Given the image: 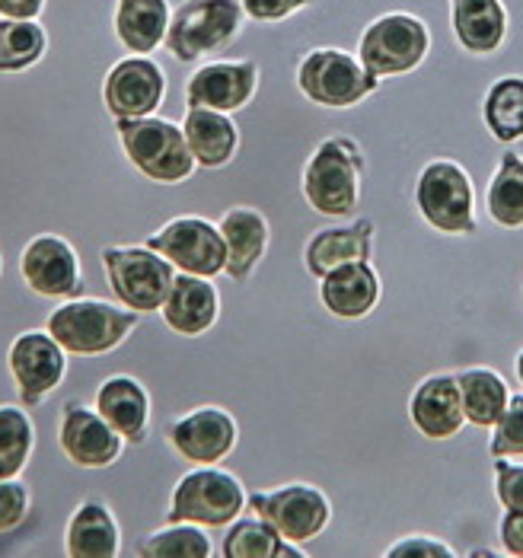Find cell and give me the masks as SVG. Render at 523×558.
<instances>
[{
  "label": "cell",
  "instance_id": "6da1fadb",
  "mask_svg": "<svg viewBox=\"0 0 523 558\" xmlns=\"http://www.w3.org/2000/svg\"><path fill=\"white\" fill-rule=\"evenodd\" d=\"M137 323H141V313H134L129 306H115L99 298H81V301L54 306L45 329L68 354L96 357V354L115 351L137 329Z\"/></svg>",
  "mask_w": 523,
  "mask_h": 558
},
{
  "label": "cell",
  "instance_id": "7a4b0ae2",
  "mask_svg": "<svg viewBox=\"0 0 523 558\" xmlns=\"http://www.w3.org/2000/svg\"><path fill=\"white\" fill-rule=\"evenodd\" d=\"M364 154L345 134L326 137L304 167V198L323 217L354 215L361 202Z\"/></svg>",
  "mask_w": 523,
  "mask_h": 558
},
{
  "label": "cell",
  "instance_id": "3957f363",
  "mask_svg": "<svg viewBox=\"0 0 523 558\" xmlns=\"http://www.w3.org/2000/svg\"><path fill=\"white\" fill-rule=\"evenodd\" d=\"M119 141L129 157V163L137 172H144L154 182L175 185L192 179L195 172V157L185 144V131L170 119H119Z\"/></svg>",
  "mask_w": 523,
  "mask_h": 558
},
{
  "label": "cell",
  "instance_id": "277c9868",
  "mask_svg": "<svg viewBox=\"0 0 523 558\" xmlns=\"http://www.w3.org/2000/svg\"><path fill=\"white\" fill-rule=\"evenodd\" d=\"M246 488L220 466H198L185 473L173 488L167 523H198L205 530L230 526L246 508Z\"/></svg>",
  "mask_w": 523,
  "mask_h": 558
},
{
  "label": "cell",
  "instance_id": "5b68a950",
  "mask_svg": "<svg viewBox=\"0 0 523 558\" xmlns=\"http://www.w3.org/2000/svg\"><path fill=\"white\" fill-rule=\"evenodd\" d=\"M415 208L437 233H476V189L457 160H431L418 172Z\"/></svg>",
  "mask_w": 523,
  "mask_h": 558
},
{
  "label": "cell",
  "instance_id": "8992f818",
  "mask_svg": "<svg viewBox=\"0 0 523 558\" xmlns=\"http://www.w3.org/2000/svg\"><path fill=\"white\" fill-rule=\"evenodd\" d=\"M102 271L115 301L134 313H157L175 281L173 262L150 246H106Z\"/></svg>",
  "mask_w": 523,
  "mask_h": 558
},
{
  "label": "cell",
  "instance_id": "52a82bcc",
  "mask_svg": "<svg viewBox=\"0 0 523 558\" xmlns=\"http://www.w3.org/2000/svg\"><path fill=\"white\" fill-rule=\"evenodd\" d=\"M243 20L246 13L240 0H185L170 16L163 45L175 61L192 64L236 39Z\"/></svg>",
  "mask_w": 523,
  "mask_h": 558
},
{
  "label": "cell",
  "instance_id": "ba28073f",
  "mask_svg": "<svg viewBox=\"0 0 523 558\" xmlns=\"http://www.w3.org/2000/svg\"><path fill=\"white\" fill-rule=\"evenodd\" d=\"M428 48H431V33L425 20L412 13H384L364 29L357 58L374 77L384 81V77H402L422 68V61L428 58Z\"/></svg>",
  "mask_w": 523,
  "mask_h": 558
},
{
  "label": "cell",
  "instance_id": "9c48e42d",
  "mask_svg": "<svg viewBox=\"0 0 523 558\" xmlns=\"http://www.w3.org/2000/svg\"><path fill=\"white\" fill-rule=\"evenodd\" d=\"M297 86L309 102L326 109H351L380 89L361 58L339 48H313L297 68Z\"/></svg>",
  "mask_w": 523,
  "mask_h": 558
},
{
  "label": "cell",
  "instance_id": "30bf717a",
  "mask_svg": "<svg viewBox=\"0 0 523 558\" xmlns=\"http://www.w3.org/2000/svg\"><path fill=\"white\" fill-rule=\"evenodd\" d=\"M144 246H150L154 253L173 262L175 271H185V275L215 278L227 268V246H223L218 223L205 217H173L157 233H150Z\"/></svg>",
  "mask_w": 523,
  "mask_h": 558
},
{
  "label": "cell",
  "instance_id": "8fae6325",
  "mask_svg": "<svg viewBox=\"0 0 523 558\" xmlns=\"http://www.w3.org/2000/svg\"><path fill=\"white\" fill-rule=\"evenodd\" d=\"M246 508L262 520H268L288 543L297 546L316 539L332 520L329 498L306 482H291L275 492H256L246 498Z\"/></svg>",
  "mask_w": 523,
  "mask_h": 558
},
{
  "label": "cell",
  "instance_id": "7c38bea8",
  "mask_svg": "<svg viewBox=\"0 0 523 558\" xmlns=\"http://www.w3.org/2000/svg\"><path fill=\"white\" fill-rule=\"evenodd\" d=\"M7 367L16 384L20 402L26 409H36L48 392L61 387V380L68 374V351L54 342V336L48 329L45 332L29 329L13 339L10 354H7Z\"/></svg>",
  "mask_w": 523,
  "mask_h": 558
},
{
  "label": "cell",
  "instance_id": "4fadbf2b",
  "mask_svg": "<svg viewBox=\"0 0 523 558\" xmlns=\"http://www.w3.org/2000/svg\"><path fill=\"white\" fill-rule=\"evenodd\" d=\"M167 96V74L150 54H129L115 61L102 84L106 112L119 119H147Z\"/></svg>",
  "mask_w": 523,
  "mask_h": 558
},
{
  "label": "cell",
  "instance_id": "5bb4252c",
  "mask_svg": "<svg viewBox=\"0 0 523 558\" xmlns=\"http://www.w3.org/2000/svg\"><path fill=\"white\" fill-rule=\"evenodd\" d=\"M167 440L175 453L195 466H218L227 460L240 440V428L233 415L220 405H198L175 418L167 428Z\"/></svg>",
  "mask_w": 523,
  "mask_h": 558
},
{
  "label": "cell",
  "instance_id": "9a60e30c",
  "mask_svg": "<svg viewBox=\"0 0 523 558\" xmlns=\"http://www.w3.org/2000/svg\"><path fill=\"white\" fill-rule=\"evenodd\" d=\"M58 444L74 466L106 470L122 457L125 437L96 409H87L81 402H64L61 422H58Z\"/></svg>",
  "mask_w": 523,
  "mask_h": 558
},
{
  "label": "cell",
  "instance_id": "2e32d148",
  "mask_svg": "<svg viewBox=\"0 0 523 558\" xmlns=\"http://www.w3.org/2000/svg\"><path fill=\"white\" fill-rule=\"evenodd\" d=\"M20 271H23V281L29 284V291L39 298H48V301L74 298L81 291L77 250L64 236H54V233H39L23 246Z\"/></svg>",
  "mask_w": 523,
  "mask_h": 558
},
{
  "label": "cell",
  "instance_id": "e0dca14e",
  "mask_svg": "<svg viewBox=\"0 0 523 558\" xmlns=\"http://www.w3.org/2000/svg\"><path fill=\"white\" fill-rule=\"evenodd\" d=\"M259 86V68L253 61H211L198 68L185 84V106L215 109V112H240Z\"/></svg>",
  "mask_w": 523,
  "mask_h": 558
},
{
  "label": "cell",
  "instance_id": "ac0fdd59",
  "mask_svg": "<svg viewBox=\"0 0 523 558\" xmlns=\"http://www.w3.org/2000/svg\"><path fill=\"white\" fill-rule=\"evenodd\" d=\"M409 418L418 428V434L428 440L457 437L466 425L457 374H435V377L422 380L409 399Z\"/></svg>",
  "mask_w": 523,
  "mask_h": 558
},
{
  "label": "cell",
  "instance_id": "d6986e66",
  "mask_svg": "<svg viewBox=\"0 0 523 558\" xmlns=\"http://www.w3.org/2000/svg\"><path fill=\"white\" fill-rule=\"evenodd\" d=\"M160 313H163V323L179 336H188V339L205 336L220 316V294L215 281L179 271Z\"/></svg>",
  "mask_w": 523,
  "mask_h": 558
},
{
  "label": "cell",
  "instance_id": "ffe728a7",
  "mask_svg": "<svg viewBox=\"0 0 523 558\" xmlns=\"http://www.w3.org/2000/svg\"><path fill=\"white\" fill-rule=\"evenodd\" d=\"M323 306L339 319H364L380 301V275L370 262H349L319 278Z\"/></svg>",
  "mask_w": 523,
  "mask_h": 558
},
{
  "label": "cell",
  "instance_id": "44dd1931",
  "mask_svg": "<svg viewBox=\"0 0 523 558\" xmlns=\"http://www.w3.org/2000/svg\"><path fill=\"white\" fill-rule=\"evenodd\" d=\"M374 256V220H357L351 227H326L309 236L304 246L306 271L319 281L339 265L370 262Z\"/></svg>",
  "mask_w": 523,
  "mask_h": 558
},
{
  "label": "cell",
  "instance_id": "7402d4cb",
  "mask_svg": "<svg viewBox=\"0 0 523 558\" xmlns=\"http://www.w3.org/2000/svg\"><path fill=\"white\" fill-rule=\"evenodd\" d=\"M96 412L119 430L129 444H144L147 440V425H150V396L141 380L129 374L106 377L96 389Z\"/></svg>",
  "mask_w": 523,
  "mask_h": 558
},
{
  "label": "cell",
  "instance_id": "603a6c76",
  "mask_svg": "<svg viewBox=\"0 0 523 558\" xmlns=\"http://www.w3.org/2000/svg\"><path fill=\"white\" fill-rule=\"evenodd\" d=\"M223 246H227V275L233 281H246L268 250V220L256 208L236 205L223 211L218 223Z\"/></svg>",
  "mask_w": 523,
  "mask_h": 558
},
{
  "label": "cell",
  "instance_id": "cb8c5ba5",
  "mask_svg": "<svg viewBox=\"0 0 523 558\" xmlns=\"http://www.w3.org/2000/svg\"><path fill=\"white\" fill-rule=\"evenodd\" d=\"M64 549L71 558H115L122 549L119 520L109 505L87 498L74 508L64 530Z\"/></svg>",
  "mask_w": 523,
  "mask_h": 558
},
{
  "label": "cell",
  "instance_id": "d4e9b609",
  "mask_svg": "<svg viewBox=\"0 0 523 558\" xmlns=\"http://www.w3.org/2000/svg\"><path fill=\"white\" fill-rule=\"evenodd\" d=\"M182 131H185V144H188L195 163L205 167V170L227 167L240 150V131L230 122L227 112L195 106V109L185 112Z\"/></svg>",
  "mask_w": 523,
  "mask_h": 558
},
{
  "label": "cell",
  "instance_id": "484cf974",
  "mask_svg": "<svg viewBox=\"0 0 523 558\" xmlns=\"http://www.w3.org/2000/svg\"><path fill=\"white\" fill-rule=\"evenodd\" d=\"M453 36L470 54H491L508 36V10L501 0H450Z\"/></svg>",
  "mask_w": 523,
  "mask_h": 558
},
{
  "label": "cell",
  "instance_id": "4316f807",
  "mask_svg": "<svg viewBox=\"0 0 523 558\" xmlns=\"http://www.w3.org/2000/svg\"><path fill=\"white\" fill-rule=\"evenodd\" d=\"M170 0H119L115 3V39L131 54H150L167 39Z\"/></svg>",
  "mask_w": 523,
  "mask_h": 558
},
{
  "label": "cell",
  "instance_id": "83f0119b",
  "mask_svg": "<svg viewBox=\"0 0 523 558\" xmlns=\"http://www.w3.org/2000/svg\"><path fill=\"white\" fill-rule=\"evenodd\" d=\"M457 387H460V402H463V415L470 425L476 428H491L508 399H511V389L504 384V377L491 367H466L457 374Z\"/></svg>",
  "mask_w": 523,
  "mask_h": 558
},
{
  "label": "cell",
  "instance_id": "f1b7e54d",
  "mask_svg": "<svg viewBox=\"0 0 523 558\" xmlns=\"http://www.w3.org/2000/svg\"><path fill=\"white\" fill-rule=\"evenodd\" d=\"M223 558H304L297 543H288L268 520L236 517L220 546Z\"/></svg>",
  "mask_w": 523,
  "mask_h": 558
},
{
  "label": "cell",
  "instance_id": "f546056e",
  "mask_svg": "<svg viewBox=\"0 0 523 558\" xmlns=\"http://www.w3.org/2000/svg\"><path fill=\"white\" fill-rule=\"evenodd\" d=\"M482 119L495 141L501 144L523 141V77L508 74L488 86L482 102Z\"/></svg>",
  "mask_w": 523,
  "mask_h": 558
},
{
  "label": "cell",
  "instance_id": "4dcf8cb0",
  "mask_svg": "<svg viewBox=\"0 0 523 558\" xmlns=\"http://www.w3.org/2000/svg\"><path fill=\"white\" fill-rule=\"evenodd\" d=\"M488 217L504 230L523 227V157L514 150H504L498 160V170L488 182Z\"/></svg>",
  "mask_w": 523,
  "mask_h": 558
},
{
  "label": "cell",
  "instance_id": "1f68e13d",
  "mask_svg": "<svg viewBox=\"0 0 523 558\" xmlns=\"http://www.w3.org/2000/svg\"><path fill=\"white\" fill-rule=\"evenodd\" d=\"M48 36L36 20L0 16V74H23L45 58Z\"/></svg>",
  "mask_w": 523,
  "mask_h": 558
},
{
  "label": "cell",
  "instance_id": "d6a6232c",
  "mask_svg": "<svg viewBox=\"0 0 523 558\" xmlns=\"http://www.w3.org/2000/svg\"><path fill=\"white\" fill-rule=\"evenodd\" d=\"M36 447V428L26 409L0 405V478H16Z\"/></svg>",
  "mask_w": 523,
  "mask_h": 558
},
{
  "label": "cell",
  "instance_id": "836d02e7",
  "mask_svg": "<svg viewBox=\"0 0 523 558\" xmlns=\"http://www.w3.org/2000/svg\"><path fill=\"white\" fill-rule=\"evenodd\" d=\"M211 536L198 523H167L141 546L144 558H211Z\"/></svg>",
  "mask_w": 523,
  "mask_h": 558
},
{
  "label": "cell",
  "instance_id": "e575fe53",
  "mask_svg": "<svg viewBox=\"0 0 523 558\" xmlns=\"http://www.w3.org/2000/svg\"><path fill=\"white\" fill-rule=\"evenodd\" d=\"M488 450H491V460L495 457H523V392L521 396H511L508 399V405H504V412H501V418L491 425V444H488Z\"/></svg>",
  "mask_w": 523,
  "mask_h": 558
},
{
  "label": "cell",
  "instance_id": "d590c367",
  "mask_svg": "<svg viewBox=\"0 0 523 558\" xmlns=\"http://www.w3.org/2000/svg\"><path fill=\"white\" fill-rule=\"evenodd\" d=\"M495 498L504 511H523V463L495 457Z\"/></svg>",
  "mask_w": 523,
  "mask_h": 558
},
{
  "label": "cell",
  "instance_id": "8d00e7d4",
  "mask_svg": "<svg viewBox=\"0 0 523 558\" xmlns=\"http://www.w3.org/2000/svg\"><path fill=\"white\" fill-rule=\"evenodd\" d=\"M29 488L20 478H0V533H13L29 517Z\"/></svg>",
  "mask_w": 523,
  "mask_h": 558
},
{
  "label": "cell",
  "instance_id": "74e56055",
  "mask_svg": "<svg viewBox=\"0 0 523 558\" xmlns=\"http://www.w3.org/2000/svg\"><path fill=\"white\" fill-rule=\"evenodd\" d=\"M390 558H453L457 553L437 539V536H428V533H412V536H402L399 543H392L387 549Z\"/></svg>",
  "mask_w": 523,
  "mask_h": 558
},
{
  "label": "cell",
  "instance_id": "f35d334b",
  "mask_svg": "<svg viewBox=\"0 0 523 558\" xmlns=\"http://www.w3.org/2000/svg\"><path fill=\"white\" fill-rule=\"evenodd\" d=\"M243 13L256 23H281L294 13H301L313 0H240Z\"/></svg>",
  "mask_w": 523,
  "mask_h": 558
},
{
  "label": "cell",
  "instance_id": "ab89813d",
  "mask_svg": "<svg viewBox=\"0 0 523 558\" xmlns=\"http://www.w3.org/2000/svg\"><path fill=\"white\" fill-rule=\"evenodd\" d=\"M498 539L508 556L523 558V511H504L501 526H498Z\"/></svg>",
  "mask_w": 523,
  "mask_h": 558
},
{
  "label": "cell",
  "instance_id": "60d3db41",
  "mask_svg": "<svg viewBox=\"0 0 523 558\" xmlns=\"http://www.w3.org/2000/svg\"><path fill=\"white\" fill-rule=\"evenodd\" d=\"M45 0H0L3 20H39Z\"/></svg>",
  "mask_w": 523,
  "mask_h": 558
},
{
  "label": "cell",
  "instance_id": "b9f144b4",
  "mask_svg": "<svg viewBox=\"0 0 523 558\" xmlns=\"http://www.w3.org/2000/svg\"><path fill=\"white\" fill-rule=\"evenodd\" d=\"M514 371H518V380H521L523 387V348L518 351V361H514Z\"/></svg>",
  "mask_w": 523,
  "mask_h": 558
}]
</instances>
